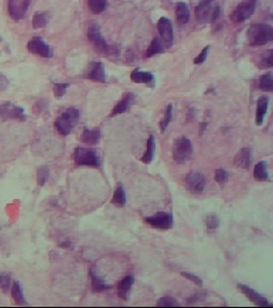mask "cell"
<instances>
[{"instance_id":"obj_1","label":"cell","mask_w":273,"mask_h":308,"mask_svg":"<svg viewBox=\"0 0 273 308\" xmlns=\"http://www.w3.org/2000/svg\"><path fill=\"white\" fill-rule=\"evenodd\" d=\"M247 37L251 46H263L273 40V29L267 24H254L249 27Z\"/></svg>"},{"instance_id":"obj_2","label":"cell","mask_w":273,"mask_h":308,"mask_svg":"<svg viewBox=\"0 0 273 308\" xmlns=\"http://www.w3.org/2000/svg\"><path fill=\"white\" fill-rule=\"evenodd\" d=\"M79 118L80 112L77 108H67L56 120L55 126L57 131L63 136H68L74 130V127L77 125Z\"/></svg>"},{"instance_id":"obj_3","label":"cell","mask_w":273,"mask_h":308,"mask_svg":"<svg viewBox=\"0 0 273 308\" xmlns=\"http://www.w3.org/2000/svg\"><path fill=\"white\" fill-rule=\"evenodd\" d=\"M220 15V6L216 0H202L195 7V18L201 24H211Z\"/></svg>"},{"instance_id":"obj_4","label":"cell","mask_w":273,"mask_h":308,"mask_svg":"<svg viewBox=\"0 0 273 308\" xmlns=\"http://www.w3.org/2000/svg\"><path fill=\"white\" fill-rule=\"evenodd\" d=\"M173 160L177 164H185L191 160L193 155V146L191 140L186 136H180L174 141L172 150Z\"/></svg>"},{"instance_id":"obj_5","label":"cell","mask_w":273,"mask_h":308,"mask_svg":"<svg viewBox=\"0 0 273 308\" xmlns=\"http://www.w3.org/2000/svg\"><path fill=\"white\" fill-rule=\"evenodd\" d=\"M74 161L76 165L89 167H100L102 165L101 157L94 149L86 147H77L74 151Z\"/></svg>"},{"instance_id":"obj_6","label":"cell","mask_w":273,"mask_h":308,"mask_svg":"<svg viewBox=\"0 0 273 308\" xmlns=\"http://www.w3.org/2000/svg\"><path fill=\"white\" fill-rule=\"evenodd\" d=\"M256 2L257 0H244V1L235 7V10L230 16L231 20L235 24H239V22L245 21L251 17L255 11Z\"/></svg>"},{"instance_id":"obj_7","label":"cell","mask_w":273,"mask_h":308,"mask_svg":"<svg viewBox=\"0 0 273 308\" xmlns=\"http://www.w3.org/2000/svg\"><path fill=\"white\" fill-rule=\"evenodd\" d=\"M0 119L3 120V121H11V120L26 121L27 117L25 115L24 108L11 102H4L0 105Z\"/></svg>"},{"instance_id":"obj_8","label":"cell","mask_w":273,"mask_h":308,"mask_svg":"<svg viewBox=\"0 0 273 308\" xmlns=\"http://www.w3.org/2000/svg\"><path fill=\"white\" fill-rule=\"evenodd\" d=\"M88 37H89L91 44L93 45V47L96 49L98 54H101V55L108 54L109 46H108L107 42H106V40L104 39L100 26L96 24L91 25L88 30Z\"/></svg>"},{"instance_id":"obj_9","label":"cell","mask_w":273,"mask_h":308,"mask_svg":"<svg viewBox=\"0 0 273 308\" xmlns=\"http://www.w3.org/2000/svg\"><path fill=\"white\" fill-rule=\"evenodd\" d=\"M149 226L159 230H169L174 225V217L170 212H158L144 219Z\"/></svg>"},{"instance_id":"obj_10","label":"cell","mask_w":273,"mask_h":308,"mask_svg":"<svg viewBox=\"0 0 273 308\" xmlns=\"http://www.w3.org/2000/svg\"><path fill=\"white\" fill-rule=\"evenodd\" d=\"M27 49L31 52V54L37 55L42 58L48 59L54 56V52H52V49L50 48L49 45L40 36H34L33 39L30 40L27 44Z\"/></svg>"},{"instance_id":"obj_11","label":"cell","mask_w":273,"mask_h":308,"mask_svg":"<svg viewBox=\"0 0 273 308\" xmlns=\"http://www.w3.org/2000/svg\"><path fill=\"white\" fill-rule=\"evenodd\" d=\"M186 189L193 194H201L206 186V178L201 172L191 171L185 178Z\"/></svg>"},{"instance_id":"obj_12","label":"cell","mask_w":273,"mask_h":308,"mask_svg":"<svg viewBox=\"0 0 273 308\" xmlns=\"http://www.w3.org/2000/svg\"><path fill=\"white\" fill-rule=\"evenodd\" d=\"M158 31L160 34L162 43L164 45V47L169 48L172 46L173 41H174V31H173V26L172 21L168 17H160L158 20Z\"/></svg>"},{"instance_id":"obj_13","label":"cell","mask_w":273,"mask_h":308,"mask_svg":"<svg viewBox=\"0 0 273 308\" xmlns=\"http://www.w3.org/2000/svg\"><path fill=\"white\" fill-rule=\"evenodd\" d=\"M31 0H9L7 2V10L10 16L14 20H20L25 17Z\"/></svg>"},{"instance_id":"obj_14","label":"cell","mask_w":273,"mask_h":308,"mask_svg":"<svg viewBox=\"0 0 273 308\" xmlns=\"http://www.w3.org/2000/svg\"><path fill=\"white\" fill-rule=\"evenodd\" d=\"M237 287L240 290L241 294H244L250 300V301L253 302L255 305L261 306V307H271L272 306V304L269 303L267 298L263 297L256 290L252 289L251 287L247 286V285L238 284Z\"/></svg>"},{"instance_id":"obj_15","label":"cell","mask_w":273,"mask_h":308,"mask_svg":"<svg viewBox=\"0 0 273 308\" xmlns=\"http://www.w3.org/2000/svg\"><path fill=\"white\" fill-rule=\"evenodd\" d=\"M234 165L241 169H250L252 166V150L250 148H242L235 155Z\"/></svg>"},{"instance_id":"obj_16","label":"cell","mask_w":273,"mask_h":308,"mask_svg":"<svg viewBox=\"0 0 273 308\" xmlns=\"http://www.w3.org/2000/svg\"><path fill=\"white\" fill-rule=\"evenodd\" d=\"M87 78L96 81V82H106L107 81V75L105 72V66L103 62H93L89 67Z\"/></svg>"},{"instance_id":"obj_17","label":"cell","mask_w":273,"mask_h":308,"mask_svg":"<svg viewBox=\"0 0 273 308\" xmlns=\"http://www.w3.org/2000/svg\"><path fill=\"white\" fill-rule=\"evenodd\" d=\"M102 132L98 127L95 129H85L80 135V141L87 146H96L100 144Z\"/></svg>"},{"instance_id":"obj_18","label":"cell","mask_w":273,"mask_h":308,"mask_svg":"<svg viewBox=\"0 0 273 308\" xmlns=\"http://www.w3.org/2000/svg\"><path fill=\"white\" fill-rule=\"evenodd\" d=\"M135 102V95L134 93H126L124 95V97L120 102H118V104L115 106V108L112 109L110 117H116L118 115H122L124 112H127L128 110L131 109L132 105Z\"/></svg>"},{"instance_id":"obj_19","label":"cell","mask_w":273,"mask_h":308,"mask_svg":"<svg viewBox=\"0 0 273 308\" xmlns=\"http://www.w3.org/2000/svg\"><path fill=\"white\" fill-rule=\"evenodd\" d=\"M134 284H135V276L134 275H128V276L125 277V279L121 281L120 284H119V286H118L119 298L122 299L123 301H128Z\"/></svg>"},{"instance_id":"obj_20","label":"cell","mask_w":273,"mask_h":308,"mask_svg":"<svg viewBox=\"0 0 273 308\" xmlns=\"http://www.w3.org/2000/svg\"><path fill=\"white\" fill-rule=\"evenodd\" d=\"M269 107V97L267 95H262L257 100V108H256V116H255V123L256 125L261 126L264 123L265 117L267 115Z\"/></svg>"},{"instance_id":"obj_21","label":"cell","mask_w":273,"mask_h":308,"mask_svg":"<svg viewBox=\"0 0 273 308\" xmlns=\"http://www.w3.org/2000/svg\"><path fill=\"white\" fill-rule=\"evenodd\" d=\"M90 276H91V281H92V289L94 292L100 294V292H104V291L112 289L111 285L106 283L102 277L98 275V273L95 271L94 268L90 270Z\"/></svg>"},{"instance_id":"obj_22","label":"cell","mask_w":273,"mask_h":308,"mask_svg":"<svg viewBox=\"0 0 273 308\" xmlns=\"http://www.w3.org/2000/svg\"><path fill=\"white\" fill-rule=\"evenodd\" d=\"M131 79L136 84H145L153 86L155 84L154 75L149 72H143L139 69H136L131 74Z\"/></svg>"},{"instance_id":"obj_23","label":"cell","mask_w":273,"mask_h":308,"mask_svg":"<svg viewBox=\"0 0 273 308\" xmlns=\"http://www.w3.org/2000/svg\"><path fill=\"white\" fill-rule=\"evenodd\" d=\"M253 176L257 180V181H261V182L267 181V182H269L270 181V176H269V172H268L267 162L261 161V162L257 163L255 165V167H254Z\"/></svg>"},{"instance_id":"obj_24","label":"cell","mask_w":273,"mask_h":308,"mask_svg":"<svg viewBox=\"0 0 273 308\" xmlns=\"http://www.w3.org/2000/svg\"><path fill=\"white\" fill-rule=\"evenodd\" d=\"M176 19L179 25H186L190 20V13H189V7L185 2H178L176 4Z\"/></svg>"},{"instance_id":"obj_25","label":"cell","mask_w":273,"mask_h":308,"mask_svg":"<svg viewBox=\"0 0 273 308\" xmlns=\"http://www.w3.org/2000/svg\"><path fill=\"white\" fill-rule=\"evenodd\" d=\"M155 150H156V144H155V137L153 135H150L147 139L146 144V150L144 152L143 156L141 157V162L144 164H150L151 161L154 160L155 155Z\"/></svg>"},{"instance_id":"obj_26","label":"cell","mask_w":273,"mask_h":308,"mask_svg":"<svg viewBox=\"0 0 273 308\" xmlns=\"http://www.w3.org/2000/svg\"><path fill=\"white\" fill-rule=\"evenodd\" d=\"M11 295H12L14 302L17 305H25L27 303L24 291H22L20 284L16 281L13 282L11 285Z\"/></svg>"},{"instance_id":"obj_27","label":"cell","mask_w":273,"mask_h":308,"mask_svg":"<svg viewBox=\"0 0 273 308\" xmlns=\"http://www.w3.org/2000/svg\"><path fill=\"white\" fill-rule=\"evenodd\" d=\"M111 202L116 207L119 208H123L126 205V193H125V189L122 184H119L118 187L115 191V194H113V197Z\"/></svg>"},{"instance_id":"obj_28","label":"cell","mask_w":273,"mask_h":308,"mask_svg":"<svg viewBox=\"0 0 273 308\" xmlns=\"http://www.w3.org/2000/svg\"><path fill=\"white\" fill-rule=\"evenodd\" d=\"M163 50H164V45L162 41L159 39V37H155V39L151 41L150 45L145 52V57L151 58L158 54H161V52H163Z\"/></svg>"},{"instance_id":"obj_29","label":"cell","mask_w":273,"mask_h":308,"mask_svg":"<svg viewBox=\"0 0 273 308\" xmlns=\"http://www.w3.org/2000/svg\"><path fill=\"white\" fill-rule=\"evenodd\" d=\"M50 17L47 12H36L32 18V27L34 29L44 28L48 24Z\"/></svg>"},{"instance_id":"obj_30","label":"cell","mask_w":273,"mask_h":308,"mask_svg":"<svg viewBox=\"0 0 273 308\" xmlns=\"http://www.w3.org/2000/svg\"><path fill=\"white\" fill-rule=\"evenodd\" d=\"M259 87L264 92H272L273 91V79L272 73H266L261 77L259 81Z\"/></svg>"},{"instance_id":"obj_31","label":"cell","mask_w":273,"mask_h":308,"mask_svg":"<svg viewBox=\"0 0 273 308\" xmlns=\"http://www.w3.org/2000/svg\"><path fill=\"white\" fill-rule=\"evenodd\" d=\"M108 0H88V5L91 12L94 14H100L104 12L107 7Z\"/></svg>"},{"instance_id":"obj_32","label":"cell","mask_w":273,"mask_h":308,"mask_svg":"<svg viewBox=\"0 0 273 308\" xmlns=\"http://www.w3.org/2000/svg\"><path fill=\"white\" fill-rule=\"evenodd\" d=\"M172 118H173V106H172V104H169L168 106H166L163 119L161 120L160 123H159V127H160L161 133H164L166 129H168L170 122L172 121Z\"/></svg>"},{"instance_id":"obj_33","label":"cell","mask_w":273,"mask_h":308,"mask_svg":"<svg viewBox=\"0 0 273 308\" xmlns=\"http://www.w3.org/2000/svg\"><path fill=\"white\" fill-rule=\"evenodd\" d=\"M49 178V168L47 166H41L36 171V181L40 186L46 184Z\"/></svg>"},{"instance_id":"obj_34","label":"cell","mask_w":273,"mask_h":308,"mask_svg":"<svg viewBox=\"0 0 273 308\" xmlns=\"http://www.w3.org/2000/svg\"><path fill=\"white\" fill-rule=\"evenodd\" d=\"M12 285V280L11 275L7 273H0V289L3 292V294H7L9 290L11 289Z\"/></svg>"},{"instance_id":"obj_35","label":"cell","mask_w":273,"mask_h":308,"mask_svg":"<svg viewBox=\"0 0 273 308\" xmlns=\"http://www.w3.org/2000/svg\"><path fill=\"white\" fill-rule=\"evenodd\" d=\"M205 224L208 230H217L220 226V220L217 214H209L207 215L206 220H205Z\"/></svg>"},{"instance_id":"obj_36","label":"cell","mask_w":273,"mask_h":308,"mask_svg":"<svg viewBox=\"0 0 273 308\" xmlns=\"http://www.w3.org/2000/svg\"><path fill=\"white\" fill-rule=\"evenodd\" d=\"M156 305L158 307H171V306H179V303L176 301V299L172 297H163L157 301Z\"/></svg>"},{"instance_id":"obj_37","label":"cell","mask_w":273,"mask_h":308,"mask_svg":"<svg viewBox=\"0 0 273 308\" xmlns=\"http://www.w3.org/2000/svg\"><path fill=\"white\" fill-rule=\"evenodd\" d=\"M273 65V50H268L267 55H265V57L261 60L260 62V67L261 69H270Z\"/></svg>"},{"instance_id":"obj_38","label":"cell","mask_w":273,"mask_h":308,"mask_svg":"<svg viewBox=\"0 0 273 308\" xmlns=\"http://www.w3.org/2000/svg\"><path fill=\"white\" fill-rule=\"evenodd\" d=\"M70 87V84L66 82H61V84H54V94L57 99H61L66 93L67 88Z\"/></svg>"},{"instance_id":"obj_39","label":"cell","mask_w":273,"mask_h":308,"mask_svg":"<svg viewBox=\"0 0 273 308\" xmlns=\"http://www.w3.org/2000/svg\"><path fill=\"white\" fill-rule=\"evenodd\" d=\"M227 179H229V172H227L225 169H217L215 172V180L216 182H218L219 184H224L227 182Z\"/></svg>"},{"instance_id":"obj_40","label":"cell","mask_w":273,"mask_h":308,"mask_svg":"<svg viewBox=\"0 0 273 308\" xmlns=\"http://www.w3.org/2000/svg\"><path fill=\"white\" fill-rule=\"evenodd\" d=\"M181 275H183L185 279H187L188 281H190L193 284L198 285V286H200V287L203 286V281H202L201 277H199L198 275L192 274V273H188V272H181Z\"/></svg>"},{"instance_id":"obj_41","label":"cell","mask_w":273,"mask_h":308,"mask_svg":"<svg viewBox=\"0 0 273 308\" xmlns=\"http://www.w3.org/2000/svg\"><path fill=\"white\" fill-rule=\"evenodd\" d=\"M209 48H210V46H208V45H207V46L205 47V48H203V50L201 51V54L194 59V63H195V64H202V63L205 62V60L207 59V55H208V50H209Z\"/></svg>"},{"instance_id":"obj_42","label":"cell","mask_w":273,"mask_h":308,"mask_svg":"<svg viewBox=\"0 0 273 308\" xmlns=\"http://www.w3.org/2000/svg\"><path fill=\"white\" fill-rule=\"evenodd\" d=\"M9 87V79L6 78L5 75L0 73V91H4Z\"/></svg>"},{"instance_id":"obj_43","label":"cell","mask_w":273,"mask_h":308,"mask_svg":"<svg viewBox=\"0 0 273 308\" xmlns=\"http://www.w3.org/2000/svg\"><path fill=\"white\" fill-rule=\"evenodd\" d=\"M206 126H207V123H202L201 124V134L200 135H202L203 134V132L206 130Z\"/></svg>"}]
</instances>
